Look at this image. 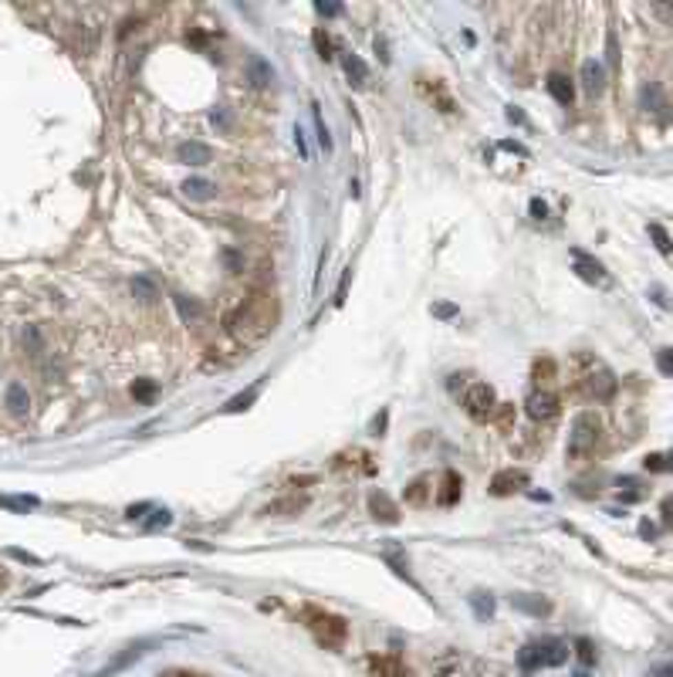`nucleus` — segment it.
I'll use <instances>...</instances> for the list:
<instances>
[{
    "mask_svg": "<svg viewBox=\"0 0 673 677\" xmlns=\"http://www.w3.org/2000/svg\"><path fill=\"white\" fill-rule=\"evenodd\" d=\"M277 322V305L271 295H264V291H257V295H250V298H244L237 309L227 315V329L244 339V342H257V339H264L271 329H275Z\"/></svg>",
    "mask_w": 673,
    "mask_h": 677,
    "instance_id": "f257e3e1",
    "label": "nucleus"
},
{
    "mask_svg": "<svg viewBox=\"0 0 673 677\" xmlns=\"http://www.w3.org/2000/svg\"><path fill=\"white\" fill-rule=\"evenodd\" d=\"M568 643L565 640H555V637H545V640H535V643H528V647H521V654H517V664H521V671H538V667H562L565 660H568Z\"/></svg>",
    "mask_w": 673,
    "mask_h": 677,
    "instance_id": "f03ea898",
    "label": "nucleus"
},
{
    "mask_svg": "<svg viewBox=\"0 0 673 677\" xmlns=\"http://www.w3.org/2000/svg\"><path fill=\"white\" fill-rule=\"evenodd\" d=\"M599 420H595L592 413H582V417H575V424H572V434H568V457H589L595 450V444H599Z\"/></svg>",
    "mask_w": 673,
    "mask_h": 677,
    "instance_id": "7ed1b4c3",
    "label": "nucleus"
},
{
    "mask_svg": "<svg viewBox=\"0 0 673 677\" xmlns=\"http://www.w3.org/2000/svg\"><path fill=\"white\" fill-rule=\"evenodd\" d=\"M464 406H467V413L477 417V420L491 417V413H494V406H498L494 386H491V383H474V386L467 390V397H464Z\"/></svg>",
    "mask_w": 673,
    "mask_h": 677,
    "instance_id": "20e7f679",
    "label": "nucleus"
},
{
    "mask_svg": "<svg viewBox=\"0 0 673 677\" xmlns=\"http://www.w3.org/2000/svg\"><path fill=\"white\" fill-rule=\"evenodd\" d=\"M572 264H575V271H579L582 281H589V284H609V271L595 258H589L586 251H572Z\"/></svg>",
    "mask_w": 673,
    "mask_h": 677,
    "instance_id": "39448f33",
    "label": "nucleus"
},
{
    "mask_svg": "<svg viewBox=\"0 0 673 677\" xmlns=\"http://www.w3.org/2000/svg\"><path fill=\"white\" fill-rule=\"evenodd\" d=\"M524 406H528V417L531 420H552L555 413H558V397L548 393V390H535Z\"/></svg>",
    "mask_w": 673,
    "mask_h": 677,
    "instance_id": "423d86ee",
    "label": "nucleus"
},
{
    "mask_svg": "<svg viewBox=\"0 0 673 677\" xmlns=\"http://www.w3.org/2000/svg\"><path fill=\"white\" fill-rule=\"evenodd\" d=\"M315 634L321 643H328V647H339L342 640H345V620H339V616H315Z\"/></svg>",
    "mask_w": 673,
    "mask_h": 677,
    "instance_id": "0eeeda50",
    "label": "nucleus"
},
{
    "mask_svg": "<svg viewBox=\"0 0 673 677\" xmlns=\"http://www.w3.org/2000/svg\"><path fill=\"white\" fill-rule=\"evenodd\" d=\"M3 403H7L10 417H28L31 413V393H28L24 383H10L7 393H3Z\"/></svg>",
    "mask_w": 673,
    "mask_h": 677,
    "instance_id": "6e6552de",
    "label": "nucleus"
},
{
    "mask_svg": "<svg viewBox=\"0 0 673 677\" xmlns=\"http://www.w3.org/2000/svg\"><path fill=\"white\" fill-rule=\"evenodd\" d=\"M528 484V475L524 471H515V468H508V471H498L494 481H491V491L494 494H515Z\"/></svg>",
    "mask_w": 673,
    "mask_h": 677,
    "instance_id": "1a4fd4ad",
    "label": "nucleus"
},
{
    "mask_svg": "<svg viewBox=\"0 0 673 677\" xmlns=\"http://www.w3.org/2000/svg\"><path fill=\"white\" fill-rule=\"evenodd\" d=\"M582 88L589 92V95H599L602 88H606V68H602V61H582Z\"/></svg>",
    "mask_w": 673,
    "mask_h": 677,
    "instance_id": "9d476101",
    "label": "nucleus"
},
{
    "mask_svg": "<svg viewBox=\"0 0 673 677\" xmlns=\"http://www.w3.org/2000/svg\"><path fill=\"white\" fill-rule=\"evenodd\" d=\"M582 386H586V393H589V397L606 399L612 390H616V379H612L606 369H599V373H589V376H586V383H582Z\"/></svg>",
    "mask_w": 673,
    "mask_h": 677,
    "instance_id": "9b49d317",
    "label": "nucleus"
},
{
    "mask_svg": "<svg viewBox=\"0 0 673 677\" xmlns=\"http://www.w3.org/2000/svg\"><path fill=\"white\" fill-rule=\"evenodd\" d=\"M176 156H180V163H186V166H206L210 163V146H203V143H180V149H176Z\"/></svg>",
    "mask_w": 673,
    "mask_h": 677,
    "instance_id": "f8f14e48",
    "label": "nucleus"
},
{
    "mask_svg": "<svg viewBox=\"0 0 673 677\" xmlns=\"http://www.w3.org/2000/svg\"><path fill=\"white\" fill-rule=\"evenodd\" d=\"M545 85H548V95H552L558 105H572V98H575V88H572V81L565 79L562 72H552Z\"/></svg>",
    "mask_w": 673,
    "mask_h": 677,
    "instance_id": "ddd939ff",
    "label": "nucleus"
},
{
    "mask_svg": "<svg viewBox=\"0 0 673 677\" xmlns=\"http://www.w3.org/2000/svg\"><path fill=\"white\" fill-rule=\"evenodd\" d=\"M247 75H250V81H254L257 88H268V85L275 81V68H271L261 54H250V58H247Z\"/></svg>",
    "mask_w": 673,
    "mask_h": 677,
    "instance_id": "4468645a",
    "label": "nucleus"
},
{
    "mask_svg": "<svg viewBox=\"0 0 673 677\" xmlns=\"http://www.w3.org/2000/svg\"><path fill=\"white\" fill-rule=\"evenodd\" d=\"M369 508H372V515L379 518V521H389V525H396L399 521L396 505H393L383 491H372V494H369Z\"/></svg>",
    "mask_w": 673,
    "mask_h": 677,
    "instance_id": "2eb2a0df",
    "label": "nucleus"
},
{
    "mask_svg": "<svg viewBox=\"0 0 673 677\" xmlns=\"http://www.w3.org/2000/svg\"><path fill=\"white\" fill-rule=\"evenodd\" d=\"M342 68H345L349 85H356V88H362V85L369 81V68H365V61H362L359 54H342Z\"/></svg>",
    "mask_w": 673,
    "mask_h": 677,
    "instance_id": "dca6fc26",
    "label": "nucleus"
},
{
    "mask_svg": "<svg viewBox=\"0 0 673 677\" xmlns=\"http://www.w3.org/2000/svg\"><path fill=\"white\" fill-rule=\"evenodd\" d=\"M132 295H136L139 302L153 305V302L159 298V284L149 278V275H136V278H132Z\"/></svg>",
    "mask_w": 673,
    "mask_h": 677,
    "instance_id": "f3484780",
    "label": "nucleus"
},
{
    "mask_svg": "<svg viewBox=\"0 0 673 677\" xmlns=\"http://www.w3.org/2000/svg\"><path fill=\"white\" fill-rule=\"evenodd\" d=\"M460 488H464V481L457 478L453 471H447V475H443V491L436 494V501H440V505H453V501L460 498Z\"/></svg>",
    "mask_w": 673,
    "mask_h": 677,
    "instance_id": "a211bd4d",
    "label": "nucleus"
},
{
    "mask_svg": "<svg viewBox=\"0 0 673 677\" xmlns=\"http://www.w3.org/2000/svg\"><path fill=\"white\" fill-rule=\"evenodd\" d=\"M372 671L379 677H409V671L399 664L396 657H383V660L376 657V660H372Z\"/></svg>",
    "mask_w": 673,
    "mask_h": 677,
    "instance_id": "6ab92c4d",
    "label": "nucleus"
},
{
    "mask_svg": "<svg viewBox=\"0 0 673 677\" xmlns=\"http://www.w3.org/2000/svg\"><path fill=\"white\" fill-rule=\"evenodd\" d=\"M183 190H186V197H193V200H210L213 197V183L210 180H200V176H190L186 183H183Z\"/></svg>",
    "mask_w": 673,
    "mask_h": 677,
    "instance_id": "aec40b11",
    "label": "nucleus"
},
{
    "mask_svg": "<svg viewBox=\"0 0 673 677\" xmlns=\"http://www.w3.org/2000/svg\"><path fill=\"white\" fill-rule=\"evenodd\" d=\"M0 508H10V512H31V508H38V498H31V494H0Z\"/></svg>",
    "mask_w": 673,
    "mask_h": 677,
    "instance_id": "412c9836",
    "label": "nucleus"
},
{
    "mask_svg": "<svg viewBox=\"0 0 673 677\" xmlns=\"http://www.w3.org/2000/svg\"><path fill=\"white\" fill-rule=\"evenodd\" d=\"M257 393H261V383H254V386H250L247 393H240V397H234V399H231V403H227V406H224V410H227V413H240V410H247V406H250V403L257 399Z\"/></svg>",
    "mask_w": 673,
    "mask_h": 677,
    "instance_id": "4be33fe9",
    "label": "nucleus"
},
{
    "mask_svg": "<svg viewBox=\"0 0 673 677\" xmlns=\"http://www.w3.org/2000/svg\"><path fill=\"white\" fill-rule=\"evenodd\" d=\"M471 606H474V613L480 616V620L494 616V599L487 596V593H474V596H471Z\"/></svg>",
    "mask_w": 673,
    "mask_h": 677,
    "instance_id": "5701e85b",
    "label": "nucleus"
},
{
    "mask_svg": "<svg viewBox=\"0 0 673 677\" xmlns=\"http://www.w3.org/2000/svg\"><path fill=\"white\" fill-rule=\"evenodd\" d=\"M312 119H315L318 143H321V149H332V136H328V129H325V122H321V105H318V102H312Z\"/></svg>",
    "mask_w": 673,
    "mask_h": 677,
    "instance_id": "b1692460",
    "label": "nucleus"
},
{
    "mask_svg": "<svg viewBox=\"0 0 673 677\" xmlns=\"http://www.w3.org/2000/svg\"><path fill=\"white\" fill-rule=\"evenodd\" d=\"M515 606H517V610H528V613H535V616H542V613H548V603H545V599L515 596Z\"/></svg>",
    "mask_w": 673,
    "mask_h": 677,
    "instance_id": "393cba45",
    "label": "nucleus"
},
{
    "mask_svg": "<svg viewBox=\"0 0 673 677\" xmlns=\"http://www.w3.org/2000/svg\"><path fill=\"white\" fill-rule=\"evenodd\" d=\"M132 397H136V399H153V397H156V383H153V379H139V383H132Z\"/></svg>",
    "mask_w": 673,
    "mask_h": 677,
    "instance_id": "a878e982",
    "label": "nucleus"
},
{
    "mask_svg": "<svg viewBox=\"0 0 673 677\" xmlns=\"http://www.w3.org/2000/svg\"><path fill=\"white\" fill-rule=\"evenodd\" d=\"M406 498H409L413 505H423V501H427V478L413 481V484H409V491H406Z\"/></svg>",
    "mask_w": 673,
    "mask_h": 677,
    "instance_id": "bb28decb",
    "label": "nucleus"
},
{
    "mask_svg": "<svg viewBox=\"0 0 673 677\" xmlns=\"http://www.w3.org/2000/svg\"><path fill=\"white\" fill-rule=\"evenodd\" d=\"M552 373H555L552 359H538V362H535V379H538V383H552Z\"/></svg>",
    "mask_w": 673,
    "mask_h": 677,
    "instance_id": "cd10ccee",
    "label": "nucleus"
},
{
    "mask_svg": "<svg viewBox=\"0 0 673 677\" xmlns=\"http://www.w3.org/2000/svg\"><path fill=\"white\" fill-rule=\"evenodd\" d=\"M176 309H180V315L190 322V319H200V305L197 302H186L183 295H176Z\"/></svg>",
    "mask_w": 673,
    "mask_h": 677,
    "instance_id": "c85d7f7f",
    "label": "nucleus"
},
{
    "mask_svg": "<svg viewBox=\"0 0 673 677\" xmlns=\"http://www.w3.org/2000/svg\"><path fill=\"white\" fill-rule=\"evenodd\" d=\"M650 234H653V240H656L660 254H670V238H667V231H663L660 224H650Z\"/></svg>",
    "mask_w": 673,
    "mask_h": 677,
    "instance_id": "c756f323",
    "label": "nucleus"
},
{
    "mask_svg": "<svg viewBox=\"0 0 673 677\" xmlns=\"http://www.w3.org/2000/svg\"><path fill=\"white\" fill-rule=\"evenodd\" d=\"M315 48H318L321 58H332V48H335V44H332V38H328L325 31H315Z\"/></svg>",
    "mask_w": 673,
    "mask_h": 677,
    "instance_id": "7c9ffc66",
    "label": "nucleus"
},
{
    "mask_svg": "<svg viewBox=\"0 0 673 677\" xmlns=\"http://www.w3.org/2000/svg\"><path fill=\"white\" fill-rule=\"evenodd\" d=\"M575 650H579V660H582V664H592L595 660V650H592L589 640H575Z\"/></svg>",
    "mask_w": 673,
    "mask_h": 677,
    "instance_id": "2f4dec72",
    "label": "nucleus"
},
{
    "mask_svg": "<svg viewBox=\"0 0 673 677\" xmlns=\"http://www.w3.org/2000/svg\"><path fill=\"white\" fill-rule=\"evenodd\" d=\"M670 464H667V454H650L646 457V471H667Z\"/></svg>",
    "mask_w": 673,
    "mask_h": 677,
    "instance_id": "473e14b6",
    "label": "nucleus"
},
{
    "mask_svg": "<svg viewBox=\"0 0 673 677\" xmlns=\"http://www.w3.org/2000/svg\"><path fill=\"white\" fill-rule=\"evenodd\" d=\"M169 521H173V515H169L166 508H156V512H153V518L146 521V528H159V525H169Z\"/></svg>",
    "mask_w": 673,
    "mask_h": 677,
    "instance_id": "72a5a7b5",
    "label": "nucleus"
},
{
    "mask_svg": "<svg viewBox=\"0 0 673 677\" xmlns=\"http://www.w3.org/2000/svg\"><path fill=\"white\" fill-rule=\"evenodd\" d=\"M528 210H531V217H535V220H545V217H548V203H545V200H538V197L531 200V207H528Z\"/></svg>",
    "mask_w": 673,
    "mask_h": 677,
    "instance_id": "f704fd0d",
    "label": "nucleus"
},
{
    "mask_svg": "<svg viewBox=\"0 0 673 677\" xmlns=\"http://www.w3.org/2000/svg\"><path fill=\"white\" fill-rule=\"evenodd\" d=\"M434 315H436V319H453V315H457V305L440 302V305H434Z\"/></svg>",
    "mask_w": 673,
    "mask_h": 677,
    "instance_id": "c9c22d12",
    "label": "nucleus"
},
{
    "mask_svg": "<svg viewBox=\"0 0 673 677\" xmlns=\"http://www.w3.org/2000/svg\"><path fill=\"white\" fill-rule=\"evenodd\" d=\"M305 501H281V505H271L268 508V515H277V512H298Z\"/></svg>",
    "mask_w": 673,
    "mask_h": 677,
    "instance_id": "e433bc0d",
    "label": "nucleus"
},
{
    "mask_svg": "<svg viewBox=\"0 0 673 677\" xmlns=\"http://www.w3.org/2000/svg\"><path fill=\"white\" fill-rule=\"evenodd\" d=\"M318 14H328V17H335V14H342V7L339 3H315Z\"/></svg>",
    "mask_w": 673,
    "mask_h": 677,
    "instance_id": "4c0bfd02",
    "label": "nucleus"
},
{
    "mask_svg": "<svg viewBox=\"0 0 673 677\" xmlns=\"http://www.w3.org/2000/svg\"><path fill=\"white\" fill-rule=\"evenodd\" d=\"M295 146H298V153L308 160V149H305V132H301V129H295Z\"/></svg>",
    "mask_w": 673,
    "mask_h": 677,
    "instance_id": "58836bf2",
    "label": "nucleus"
},
{
    "mask_svg": "<svg viewBox=\"0 0 673 677\" xmlns=\"http://www.w3.org/2000/svg\"><path fill=\"white\" fill-rule=\"evenodd\" d=\"M660 369H663V373H670V349H663V353H660Z\"/></svg>",
    "mask_w": 673,
    "mask_h": 677,
    "instance_id": "ea45409f",
    "label": "nucleus"
},
{
    "mask_svg": "<svg viewBox=\"0 0 673 677\" xmlns=\"http://www.w3.org/2000/svg\"><path fill=\"white\" fill-rule=\"evenodd\" d=\"M224 258H227V264H231V268H234V271H240V261H237V254H234V251H227V254H224Z\"/></svg>",
    "mask_w": 673,
    "mask_h": 677,
    "instance_id": "a19ab883",
    "label": "nucleus"
},
{
    "mask_svg": "<svg viewBox=\"0 0 673 677\" xmlns=\"http://www.w3.org/2000/svg\"><path fill=\"white\" fill-rule=\"evenodd\" d=\"M149 505H139V508H129V518H142V512H146Z\"/></svg>",
    "mask_w": 673,
    "mask_h": 677,
    "instance_id": "79ce46f5",
    "label": "nucleus"
},
{
    "mask_svg": "<svg viewBox=\"0 0 673 677\" xmlns=\"http://www.w3.org/2000/svg\"><path fill=\"white\" fill-rule=\"evenodd\" d=\"M508 119H511V122H524V116H521L517 109H508Z\"/></svg>",
    "mask_w": 673,
    "mask_h": 677,
    "instance_id": "37998d69",
    "label": "nucleus"
},
{
    "mask_svg": "<svg viewBox=\"0 0 673 677\" xmlns=\"http://www.w3.org/2000/svg\"><path fill=\"white\" fill-rule=\"evenodd\" d=\"M650 677H670V667H656V671H653Z\"/></svg>",
    "mask_w": 673,
    "mask_h": 677,
    "instance_id": "c03bdc74",
    "label": "nucleus"
}]
</instances>
